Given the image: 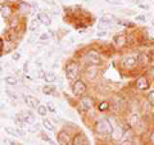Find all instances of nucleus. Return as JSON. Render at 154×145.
Returning a JSON list of instances; mask_svg holds the SVG:
<instances>
[{"instance_id":"f257e3e1","label":"nucleus","mask_w":154,"mask_h":145,"mask_svg":"<svg viewBox=\"0 0 154 145\" xmlns=\"http://www.w3.org/2000/svg\"><path fill=\"white\" fill-rule=\"evenodd\" d=\"M94 131L96 135H99V136H110V135H113L114 127H113L112 122H110V119L100 118L98 121H95Z\"/></svg>"},{"instance_id":"f03ea898","label":"nucleus","mask_w":154,"mask_h":145,"mask_svg":"<svg viewBox=\"0 0 154 145\" xmlns=\"http://www.w3.org/2000/svg\"><path fill=\"white\" fill-rule=\"evenodd\" d=\"M64 73L67 80L71 82H75L76 80H79V77L81 75V68H80V63L76 60H69L68 63L66 64L64 68Z\"/></svg>"},{"instance_id":"7ed1b4c3","label":"nucleus","mask_w":154,"mask_h":145,"mask_svg":"<svg viewBox=\"0 0 154 145\" xmlns=\"http://www.w3.org/2000/svg\"><path fill=\"white\" fill-rule=\"evenodd\" d=\"M84 60L88 66H99L102 63V59H100V53L96 49H90L85 53L84 55Z\"/></svg>"},{"instance_id":"20e7f679","label":"nucleus","mask_w":154,"mask_h":145,"mask_svg":"<svg viewBox=\"0 0 154 145\" xmlns=\"http://www.w3.org/2000/svg\"><path fill=\"white\" fill-rule=\"evenodd\" d=\"M88 91V86L82 80H76L73 84H72V94L77 98H82Z\"/></svg>"},{"instance_id":"39448f33","label":"nucleus","mask_w":154,"mask_h":145,"mask_svg":"<svg viewBox=\"0 0 154 145\" xmlns=\"http://www.w3.org/2000/svg\"><path fill=\"white\" fill-rule=\"evenodd\" d=\"M121 64L126 69H134L137 67V58L132 54H126L121 58Z\"/></svg>"},{"instance_id":"423d86ee","label":"nucleus","mask_w":154,"mask_h":145,"mask_svg":"<svg viewBox=\"0 0 154 145\" xmlns=\"http://www.w3.org/2000/svg\"><path fill=\"white\" fill-rule=\"evenodd\" d=\"M94 99L91 98L90 95L88 96H82V98H80V104H79V108L81 110H84V112H88V110H90L91 108L94 107Z\"/></svg>"},{"instance_id":"0eeeda50","label":"nucleus","mask_w":154,"mask_h":145,"mask_svg":"<svg viewBox=\"0 0 154 145\" xmlns=\"http://www.w3.org/2000/svg\"><path fill=\"white\" fill-rule=\"evenodd\" d=\"M84 75L89 81H95L96 79H98V76H99L98 66H88L85 68V71H84Z\"/></svg>"},{"instance_id":"6e6552de","label":"nucleus","mask_w":154,"mask_h":145,"mask_svg":"<svg viewBox=\"0 0 154 145\" xmlns=\"http://www.w3.org/2000/svg\"><path fill=\"white\" fill-rule=\"evenodd\" d=\"M57 141L59 145H72L69 132L66 131V130H60V131L57 134Z\"/></svg>"},{"instance_id":"1a4fd4ad","label":"nucleus","mask_w":154,"mask_h":145,"mask_svg":"<svg viewBox=\"0 0 154 145\" xmlns=\"http://www.w3.org/2000/svg\"><path fill=\"white\" fill-rule=\"evenodd\" d=\"M136 58H137V66L141 67V68H145V67H148L152 63L148 53H139Z\"/></svg>"},{"instance_id":"9d476101","label":"nucleus","mask_w":154,"mask_h":145,"mask_svg":"<svg viewBox=\"0 0 154 145\" xmlns=\"http://www.w3.org/2000/svg\"><path fill=\"white\" fill-rule=\"evenodd\" d=\"M113 44H114V46L117 48V49H122V48L127 46V36L126 35H122V33H119V35H117V36H114Z\"/></svg>"},{"instance_id":"9b49d317","label":"nucleus","mask_w":154,"mask_h":145,"mask_svg":"<svg viewBox=\"0 0 154 145\" xmlns=\"http://www.w3.org/2000/svg\"><path fill=\"white\" fill-rule=\"evenodd\" d=\"M72 145H90L84 132H77L72 139Z\"/></svg>"},{"instance_id":"f8f14e48","label":"nucleus","mask_w":154,"mask_h":145,"mask_svg":"<svg viewBox=\"0 0 154 145\" xmlns=\"http://www.w3.org/2000/svg\"><path fill=\"white\" fill-rule=\"evenodd\" d=\"M149 86H150V81L146 76H140L139 79L136 80V88L141 91H145L149 89Z\"/></svg>"},{"instance_id":"ddd939ff","label":"nucleus","mask_w":154,"mask_h":145,"mask_svg":"<svg viewBox=\"0 0 154 145\" xmlns=\"http://www.w3.org/2000/svg\"><path fill=\"white\" fill-rule=\"evenodd\" d=\"M23 99H25V103L27 107H30V108H35L37 109L38 108V105H40V100H38L36 96H32V95H25L23 96Z\"/></svg>"},{"instance_id":"4468645a","label":"nucleus","mask_w":154,"mask_h":145,"mask_svg":"<svg viewBox=\"0 0 154 145\" xmlns=\"http://www.w3.org/2000/svg\"><path fill=\"white\" fill-rule=\"evenodd\" d=\"M0 13H2V17L4 19L9 21V19L13 17V8L9 5V4H3V5L0 7Z\"/></svg>"},{"instance_id":"2eb2a0df","label":"nucleus","mask_w":154,"mask_h":145,"mask_svg":"<svg viewBox=\"0 0 154 145\" xmlns=\"http://www.w3.org/2000/svg\"><path fill=\"white\" fill-rule=\"evenodd\" d=\"M4 131H5L8 135H11V136H16V137H23V136H26V132L23 131L22 128L5 127V128H4Z\"/></svg>"},{"instance_id":"dca6fc26","label":"nucleus","mask_w":154,"mask_h":145,"mask_svg":"<svg viewBox=\"0 0 154 145\" xmlns=\"http://www.w3.org/2000/svg\"><path fill=\"white\" fill-rule=\"evenodd\" d=\"M113 22H116V17L112 13H104L102 17H100V25H112Z\"/></svg>"},{"instance_id":"f3484780","label":"nucleus","mask_w":154,"mask_h":145,"mask_svg":"<svg viewBox=\"0 0 154 145\" xmlns=\"http://www.w3.org/2000/svg\"><path fill=\"white\" fill-rule=\"evenodd\" d=\"M37 19L40 21V23H42V25H45V26H50L51 25V18H50V16L48 13H44V12L38 13L37 14Z\"/></svg>"},{"instance_id":"a211bd4d","label":"nucleus","mask_w":154,"mask_h":145,"mask_svg":"<svg viewBox=\"0 0 154 145\" xmlns=\"http://www.w3.org/2000/svg\"><path fill=\"white\" fill-rule=\"evenodd\" d=\"M17 31H14V30H7V31H4V39H5V41H11V42H16L17 40Z\"/></svg>"},{"instance_id":"6ab92c4d","label":"nucleus","mask_w":154,"mask_h":145,"mask_svg":"<svg viewBox=\"0 0 154 145\" xmlns=\"http://www.w3.org/2000/svg\"><path fill=\"white\" fill-rule=\"evenodd\" d=\"M139 122H140V114L139 113H131L128 116V125H131L132 127L139 125Z\"/></svg>"},{"instance_id":"aec40b11","label":"nucleus","mask_w":154,"mask_h":145,"mask_svg":"<svg viewBox=\"0 0 154 145\" xmlns=\"http://www.w3.org/2000/svg\"><path fill=\"white\" fill-rule=\"evenodd\" d=\"M55 91H57V88L51 84H46V86L42 88V93H44L45 95H57Z\"/></svg>"},{"instance_id":"412c9836","label":"nucleus","mask_w":154,"mask_h":145,"mask_svg":"<svg viewBox=\"0 0 154 145\" xmlns=\"http://www.w3.org/2000/svg\"><path fill=\"white\" fill-rule=\"evenodd\" d=\"M42 127H44L45 130H46V131H54V130H55V126H54V125H53V122H51V121L49 119V118H42Z\"/></svg>"},{"instance_id":"4be33fe9","label":"nucleus","mask_w":154,"mask_h":145,"mask_svg":"<svg viewBox=\"0 0 154 145\" xmlns=\"http://www.w3.org/2000/svg\"><path fill=\"white\" fill-rule=\"evenodd\" d=\"M18 11L21 12L23 16H27L30 12H32L31 9H30V5L28 4H26V2H21L19 3V5H18Z\"/></svg>"},{"instance_id":"5701e85b","label":"nucleus","mask_w":154,"mask_h":145,"mask_svg":"<svg viewBox=\"0 0 154 145\" xmlns=\"http://www.w3.org/2000/svg\"><path fill=\"white\" fill-rule=\"evenodd\" d=\"M44 80H45L46 84H53V82H54V81L57 80V76H55L54 72H51V71H49V72H45Z\"/></svg>"},{"instance_id":"b1692460","label":"nucleus","mask_w":154,"mask_h":145,"mask_svg":"<svg viewBox=\"0 0 154 145\" xmlns=\"http://www.w3.org/2000/svg\"><path fill=\"white\" fill-rule=\"evenodd\" d=\"M18 26H19V17H12L11 22H9V28H11V30L17 31Z\"/></svg>"},{"instance_id":"393cba45","label":"nucleus","mask_w":154,"mask_h":145,"mask_svg":"<svg viewBox=\"0 0 154 145\" xmlns=\"http://www.w3.org/2000/svg\"><path fill=\"white\" fill-rule=\"evenodd\" d=\"M4 82H5L7 85H11V86H14L18 84V79L16 76H7L5 79H4Z\"/></svg>"},{"instance_id":"a878e982","label":"nucleus","mask_w":154,"mask_h":145,"mask_svg":"<svg viewBox=\"0 0 154 145\" xmlns=\"http://www.w3.org/2000/svg\"><path fill=\"white\" fill-rule=\"evenodd\" d=\"M14 44H16V42H11V41H5V40H4V53H5V54L11 53L14 49V46H16Z\"/></svg>"},{"instance_id":"bb28decb","label":"nucleus","mask_w":154,"mask_h":145,"mask_svg":"<svg viewBox=\"0 0 154 145\" xmlns=\"http://www.w3.org/2000/svg\"><path fill=\"white\" fill-rule=\"evenodd\" d=\"M38 27H40V21H38L37 18H35V19H32L31 21V23H30V26H28V28H30V31H36V30H38Z\"/></svg>"},{"instance_id":"cd10ccee","label":"nucleus","mask_w":154,"mask_h":145,"mask_svg":"<svg viewBox=\"0 0 154 145\" xmlns=\"http://www.w3.org/2000/svg\"><path fill=\"white\" fill-rule=\"evenodd\" d=\"M48 108H46V105H44V104H40L38 105V108H37V114H40L41 117H45V116L48 114Z\"/></svg>"},{"instance_id":"c85d7f7f","label":"nucleus","mask_w":154,"mask_h":145,"mask_svg":"<svg viewBox=\"0 0 154 145\" xmlns=\"http://www.w3.org/2000/svg\"><path fill=\"white\" fill-rule=\"evenodd\" d=\"M109 107H110L109 101H102V103L98 105V110H99V112H104V110H108Z\"/></svg>"},{"instance_id":"c756f323","label":"nucleus","mask_w":154,"mask_h":145,"mask_svg":"<svg viewBox=\"0 0 154 145\" xmlns=\"http://www.w3.org/2000/svg\"><path fill=\"white\" fill-rule=\"evenodd\" d=\"M40 137H41L42 140H44L45 143H48V144H49V145H55L54 140H53V139H50V137L48 136V135H45V134H41V135H40Z\"/></svg>"},{"instance_id":"7c9ffc66","label":"nucleus","mask_w":154,"mask_h":145,"mask_svg":"<svg viewBox=\"0 0 154 145\" xmlns=\"http://www.w3.org/2000/svg\"><path fill=\"white\" fill-rule=\"evenodd\" d=\"M108 4H110V5H114V7H121L122 5V0H105Z\"/></svg>"},{"instance_id":"2f4dec72","label":"nucleus","mask_w":154,"mask_h":145,"mask_svg":"<svg viewBox=\"0 0 154 145\" xmlns=\"http://www.w3.org/2000/svg\"><path fill=\"white\" fill-rule=\"evenodd\" d=\"M146 99H148L149 103H150L153 107H154V90L153 91H149V94L146 95Z\"/></svg>"},{"instance_id":"473e14b6","label":"nucleus","mask_w":154,"mask_h":145,"mask_svg":"<svg viewBox=\"0 0 154 145\" xmlns=\"http://www.w3.org/2000/svg\"><path fill=\"white\" fill-rule=\"evenodd\" d=\"M46 108H48V110H49V112H51V113H55V112H57V109H55L54 105H53L51 101H48V103H46Z\"/></svg>"},{"instance_id":"72a5a7b5","label":"nucleus","mask_w":154,"mask_h":145,"mask_svg":"<svg viewBox=\"0 0 154 145\" xmlns=\"http://www.w3.org/2000/svg\"><path fill=\"white\" fill-rule=\"evenodd\" d=\"M105 36H108L107 30H100V31L96 32V37H105Z\"/></svg>"},{"instance_id":"f704fd0d","label":"nucleus","mask_w":154,"mask_h":145,"mask_svg":"<svg viewBox=\"0 0 154 145\" xmlns=\"http://www.w3.org/2000/svg\"><path fill=\"white\" fill-rule=\"evenodd\" d=\"M118 145H134L132 140H123V141H119Z\"/></svg>"},{"instance_id":"c9c22d12","label":"nucleus","mask_w":154,"mask_h":145,"mask_svg":"<svg viewBox=\"0 0 154 145\" xmlns=\"http://www.w3.org/2000/svg\"><path fill=\"white\" fill-rule=\"evenodd\" d=\"M49 37H50L49 33H41V35H40V40L45 41V40H49Z\"/></svg>"},{"instance_id":"e433bc0d","label":"nucleus","mask_w":154,"mask_h":145,"mask_svg":"<svg viewBox=\"0 0 154 145\" xmlns=\"http://www.w3.org/2000/svg\"><path fill=\"white\" fill-rule=\"evenodd\" d=\"M148 54H149V58H150V62H152V63H154V49L149 50Z\"/></svg>"},{"instance_id":"4c0bfd02","label":"nucleus","mask_w":154,"mask_h":145,"mask_svg":"<svg viewBox=\"0 0 154 145\" xmlns=\"http://www.w3.org/2000/svg\"><path fill=\"white\" fill-rule=\"evenodd\" d=\"M4 53V40L0 37V55Z\"/></svg>"},{"instance_id":"58836bf2","label":"nucleus","mask_w":154,"mask_h":145,"mask_svg":"<svg viewBox=\"0 0 154 145\" xmlns=\"http://www.w3.org/2000/svg\"><path fill=\"white\" fill-rule=\"evenodd\" d=\"M19 58H21V54H19V53H14V54L12 55V59L13 60H18Z\"/></svg>"},{"instance_id":"ea45409f","label":"nucleus","mask_w":154,"mask_h":145,"mask_svg":"<svg viewBox=\"0 0 154 145\" xmlns=\"http://www.w3.org/2000/svg\"><path fill=\"white\" fill-rule=\"evenodd\" d=\"M136 21L145 22V21H146V18H145V16H136Z\"/></svg>"},{"instance_id":"a19ab883","label":"nucleus","mask_w":154,"mask_h":145,"mask_svg":"<svg viewBox=\"0 0 154 145\" xmlns=\"http://www.w3.org/2000/svg\"><path fill=\"white\" fill-rule=\"evenodd\" d=\"M4 144H9V145H19V144L14 143V141H11V140H8V139H4Z\"/></svg>"},{"instance_id":"79ce46f5","label":"nucleus","mask_w":154,"mask_h":145,"mask_svg":"<svg viewBox=\"0 0 154 145\" xmlns=\"http://www.w3.org/2000/svg\"><path fill=\"white\" fill-rule=\"evenodd\" d=\"M7 94L9 98H12V99H16L17 100V95H14V93H12V91H7Z\"/></svg>"},{"instance_id":"37998d69","label":"nucleus","mask_w":154,"mask_h":145,"mask_svg":"<svg viewBox=\"0 0 154 145\" xmlns=\"http://www.w3.org/2000/svg\"><path fill=\"white\" fill-rule=\"evenodd\" d=\"M5 2L8 4H11V3H21V0H5Z\"/></svg>"},{"instance_id":"c03bdc74","label":"nucleus","mask_w":154,"mask_h":145,"mask_svg":"<svg viewBox=\"0 0 154 145\" xmlns=\"http://www.w3.org/2000/svg\"><path fill=\"white\" fill-rule=\"evenodd\" d=\"M139 7L143 8V9H149V5H145V4H140V3H139Z\"/></svg>"},{"instance_id":"a18cd8bd","label":"nucleus","mask_w":154,"mask_h":145,"mask_svg":"<svg viewBox=\"0 0 154 145\" xmlns=\"http://www.w3.org/2000/svg\"><path fill=\"white\" fill-rule=\"evenodd\" d=\"M149 140H150V143H152V144H154V132L150 135V137H149Z\"/></svg>"},{"instance_id":"49530a36","label":"nucleus","mask_w":154,"mask_h":145,"mask_svg":"<svg viewBox=\"0 0 154 145\" xmlns=\"http://www.w3.org/2000/svg\"><path fill=\"white\" fill-rule=\"evenodd\" d=\"M23 69H25V72L27 73V71H28V63H25V66H23Z\"/></svg>"},{"instance_id":"de8ad7c7","label":"nucleus","mask_w":154,"mask_h":145,"mask_svg":"<svg viewBox=\"0 0 154 145\" xmlns=\"http://www.w3.org/2000/svg\"><path fill=\"white\" fill-rule=\"evenodd\" d=\"M3 3H4V0H0V4H2V5H3Z\"/></svg>"},{"instance_id":"09e8293b","label":"nucleus","mask_w":154,"mask_h":145,"mask_svg":"<svg viewBox=\"0 0 154 145\" xmlns=\"http://www.w3.org/2000/svg\"><path fill=\"white\" fill-rule=\"evenodd\" d=\"M153 26H154V19H153Z\"/></svg>"}]
</instances>
